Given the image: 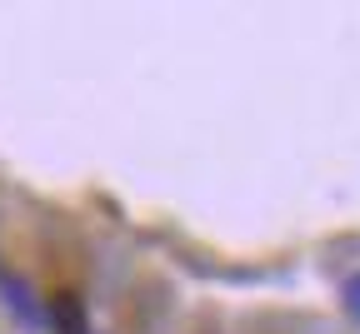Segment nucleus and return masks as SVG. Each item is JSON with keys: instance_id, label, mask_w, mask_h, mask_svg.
Here are the masks:
<instances>
[{"instance_id": "obj_1", "label": "nucleus", "mask_w": 360, "mask_h": 334, "mask_svg": "<svg viewBox=\"0 0 360 334\" xmlns=\"http://www.w3.org/2000/svg\"><path fill=\"white\" fill-rule=\"evenodd\" d=\"M0 300H6V309L20 319V324H40V305L30 295V284L15 279V274H0Z\"/></svg>"}, {"instance_id": "obj_2", "label": "nucleus", "mask_w": 360, "mask_h": 334, "mask_svg": "<svg viewBox=\"0 0 360 334\" xmlns=\"http://www.w3.org/2000/svg\"><path fill=\"white\" fill-rule=\"evenodd\" d=\"M45 319H51L56 334H90L85 329V305L75 295H56L51 305H45Z\"/></svg>"}, {"instance_id": "obj_3", "label": "nucleus", "mask_w": 360, "mask_h": 334, "mask_svg": "<svg viewBox=\"0 0 360 334\" xmlns=\"http://www.w3.org/2000/svg\"><path fill=\"white\" fill-rule=\"evenodd\" d=\"M345 309L360 319V274H350V279H345Z\"/></svg>"}]
</instances>
